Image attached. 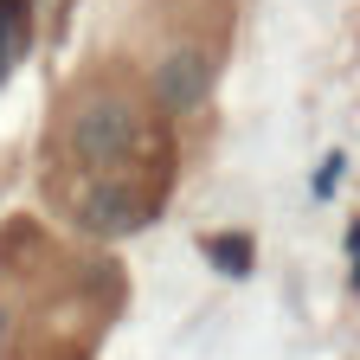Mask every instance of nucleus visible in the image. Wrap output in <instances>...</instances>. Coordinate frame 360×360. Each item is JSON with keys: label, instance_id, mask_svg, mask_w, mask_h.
<instances>
[{"label": "nucleus", "instance_id": "nucleus-1", "mask_svg": "<svg viewBox=\"0 0 360 360\" xmlns=\"http://www.w3.org/2000/svg\"><path fill=\"white\" fill-rule=\"evenodd\" d=\"M65 135H71V155L103 180V174H122L129 161H142V148H148V110L122 84H84L71 97Z\"/></svg>", "mask_w": 360, "mask_h": 360}, {"label": "nucleus", "instance_id": "nucleus-2", "mask_svg": "<svg viewBox=\"0 0 360 360\" xmlns=\"http://www.w3.org/2000/svg\"><path fill=\"white\" fill-rule=\"evenodd\" d=\"M155 206H161V193H148L142 180H97V187H84V200H77V219H84V232H103V238H116V232H135L142 219H155Z\"/></svg>", "mask_w": 360, "mask_h": 360}, {"label": "nucleus", "instance_id": "nucleus-3", "mask_svg": "<svg viewBox=\"0 0 360 360\" xmlns=\"http://www.w3.org/2000/svg\"><path fill=\"white\" fill-rule=\"evenodd\" d=\"M212 90V52L206 45H174V52L155 65V97L180 116V110H200Z\"/></svg>", "mask_w": 360, "mask_h": 360}, {"label": "nucleus", "instance_id": "nucleus-4", "mask_svg": "<svg viewBox=\"0 0 360 360\" xmlns=\"http://www.w3.org/2000/svg\"><path fill=\"white\" fill-rule=\"evenodd\" d=\"M206 251H212V264H219V270H245V245H238V232H225V238H212Z\"/></svg>", "mask_w": 360, "mask_h": 360}]
</instances>
